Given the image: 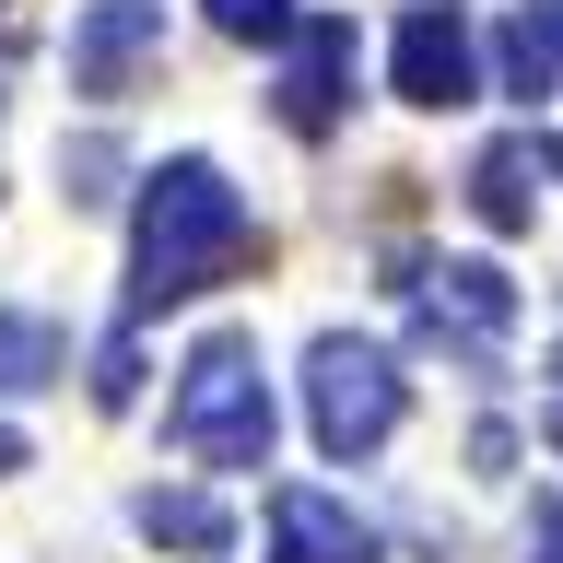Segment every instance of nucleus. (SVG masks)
<instances>
[{"instance_id": "6", "label": "nucleus", "mask_w": 563, "mask_h": 563, "mask_svg": "<svg viewBox=\"0 0 563 563\" xmlns=\"http://www.w3.org/2000/svg\"><path fill=\"white\" fill-rule=\"evenodd\" d=\"M352 106V24L341 12H306L294 24V47H282V130L294 141H329Z\"/></svg>"}, {"instance_id": "10", "label": "nucleus", "mask_w": 563, "mask_h": 563, "mask_svg": "<svg viewBox=\"0 0 563 563\" xmlns=\"http://www.w3.org/2000/svg\"><path fill=\"white\" fill-rule=\"evenodd\" d=\"M70 376V341H59V317H35V306H0V399H35V387H59Z\"/></svg>"}, {"instance_id": "8", "label": "nucleus", "mask_w": 563, "mask_h": 563, "mask_svg": "<svg viewBox=\"0 0 563 563\" xmlns=\"http://www.w3.org/2000/svg\"><path fill=\"white\" fill-rule=\"evenodd\" d=\"M552 188H563V141H552V130H505L482 165H470V211H482L493 235L540 223V200H552Z\"/></svg>"}, {"instance_id": "9", "label": "nucleus", "mask_w": 563, "mask_h": 563, "mask_svg": "<svg viewBox=\"0 0 563 563\" xmlns=\"http://www.w3.org/2000/svg\"><path fill=\"white\" fill-rule=\"evenodd\" d=\"M271 563H376V528L341 493H271Z\"/></svg>"}, {"instance_id": "7", "label": "nucleus", "mask_w": 563, "mask_h": 563, "mask_svg": "<svg viewBox=\"0 0 563 563\" xmlns=\"http://www.w3.org/2000/svg\"><path fill=\"white\" fill-rule=\"evenodd\" d=\"M153 47H165V0H82V24H70V95H130Z\"/></svg>"}, {"instance_id": "5", "label": "nucleus", "mask_w": 563, "mask_h": 563, "mask_svg": "<svg viewBox=\"0 0 563 563\" xmlns=\"http://www.w3.org/2000/svg\"><path fill=\"white\" fill-rule=\"evenodd\" d=\"M387 82H399V106H470L482 95V47H470V24H457V0H422L411 24H399Z\"/></svg>"}, {"instance_id": "13", "label": "nucleus", "mask_w": 563, "mask_h": 563, "mask_svg": "<svg viewBox=\"0 0 563 563\" xmlns=\"http://www.w3.org/2000/svg\"><path fill=\"white\" fill-rule=\"evenodd\" d=\"M200 12L235 35V47H294V24H306L294 0H200Z\"/></svg>"}, {"instance_id": "4", "label": "nucleus", "mask_w": 563, "mask_h": 563, "mask_svg": "<svg viewBox=\"0 0 563 563\" xmlns=\"http://www.w3.org/2000/svg\"><path fill=\"white\" fill-rule=\"evenodd\" d=\"M411 317H422V341L457 352V364H493L505 352V329H517V282L493 271V258H411Z\"/></svg>"}, {"instance_id": "17", "label": "nucleus", "mask_w": 563, "mask_h": 563, "mask_svg": "<svg viewBox=\"0 0 563 563\" xmlns=\"http://www.w3.org/2000/svg\"><path fill=\"white\" fill-rule=\"evenodd\" d=\"M0 470H24V434H0Z\"/></svg>"}, {"instance_id": "16", "label": "nucleus", "mask_w": 563, "mask_h": 563, "mask_svg": "<svg viewBox=\"0 0 563 563\" xmlns=\"http://www.w3.org/2000/svg\"><path fill=\"white\" fill-rule=\"evenodd\" d=\"M540 434L563 446V341H552V411H540Z\"/></svg>"}, {"instance_id": "12", "label": "nucleus", "mask_w": 563, "mask_h": 563, "mask_svg": "<svg viewBox=\"0 0 563 563\" xmlns=\"http://www.w3.org/2000/svg\"><path fill=\"white\" fill-rule=\"evenodd\" d=\"M130 517H141V540H165V552H223V540H235V517H223L211 493H141Z\"/></svg>"}, {"instance_id": "14", "label": "nucleus", "mask_w": 563, "mask_h": 563, "mask_svg": "<svg viewBox=\"0 0 563 563\" xmlns=\"http://www.w3.org/2000/svg\"><path fill=\"white\" fill-rule=\"evenodd\" d=\"M130 387H141V352H130V329H118V341H106V376H95V399H106V411H130Z\"/></svg>"}, {"instance_id": "2", "label": "nucleus", "mask_w": 563, "mask_h": 563, "mask_svg": "<svg viewBox=\"0 0 563 563\" xmlns=\"http://www.w3.org/2000/svg\"><path fill=\"white\" fill-rule=\"evenodd\" d=\"M165 446L200 457V470H271V376H258V341H246V329H211V341L176 364Z\"/></svg>"}, {"instance_id": "1", "label": "nucleus", "mask_w": 563, "mask_h": 563, "mask_svg": "<svg viewBox=\"0 0 563 563\" xmlns=\"http://www.w3.org/2000/svg\"><path fill=\"white\" fill-rule=\"evenodd\" d=\"M246 246H258V211L235 200V176L211 153H165L130 211V317H165L188 294H211L223 271H246Z\"/></svg>"}, {"instance_id": "3", "label": "nucleus", "mask_w": 563, "mask_h": 563, "mask_svg": "<svg viewBox=\"0 0 563 563\" xmlns=\"http://www.w3.org/2000/svg\"><path fill=\"white\" fill-rule=\"evenodd\" d=\"M399 411H411V387H399V364H387L376 341L329 329V341L306 352V422H317L329 457H376L387 434H399Z\"/></svg>"}, {"instance_id": "11", "label": "nucleus", "mask_w": 563, "mask_h": 563, "mask_svg": "<svg viewBox=\"0 0 563 563\" xmlns=\"http://www.w3.org/2000/svg\"><path fill=\"white\" fill-rule=\"evenodd\" d=\"M493 59H505V95H563V0H517Z\"/></svg>"}, {"instance_id": "15", "label": "nucleus", "mask_w": 563, "mask_h": 563, "mask_svg": "<svg viewBox=\"0 0 563 563\" xmlns=\"http://www.w3.org/2000/svg\"><path fill=\"white\" fill-rule=\"evenodd\" d=\"M528 563H563V493H540V528H528Z\"/></svg>"}]
</instances>
